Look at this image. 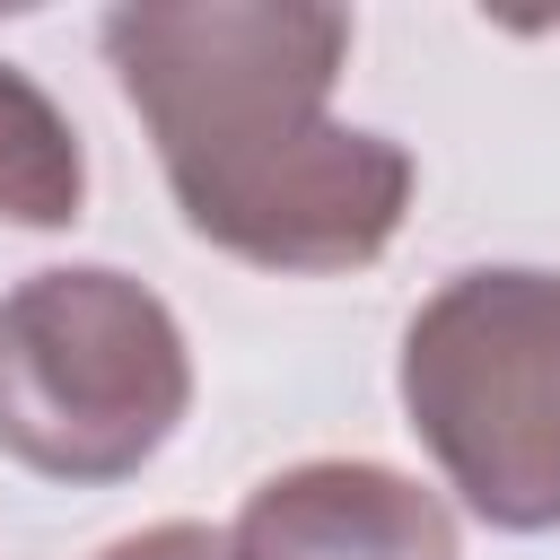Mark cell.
<instances>
[{"instance_id":"5b68a950","label":"cell","mask_w":560,"mask_h":560,"mask_svg":"<svg viewBox=\"0 0 560 560\" xmlns=\"http://www.w3.org/2000/svg\"><path fill=\"white\" fill-rule=\"evenodd\" d=\"M88 201V158L70 114L0 61V219L9 228H70Z\"/></svg>"},{"instance_id":"7a4b0ae2","label":"cell","mask_w":560,"mask_h":560,"mask_svg":"<svg viewBox=\"0 0 560 560\" xmlns=\"http://www.w3.org/2000/svg\"><path fill=\"white\" fill-rule=\"evenodd\" d=\"M192 411V350L158 289L61 262L0 298V455L44 481H131Z\"/></svg>"},{"instance_id":"8992f818","label":"cell","mask_w":560,"mask_h":560,"mask_svg":"<svg viewBox=\"0 0 560 560\" xmlns=\"http://www.w3.org/2000/svg\"><path fill=\"white\" fill-rule=\"evenodd\" d=\"M96 560H228V534H210L192 516H166V525H140V534L105 542Z\"/></svg>"},{"instance_id":"277c9868","label":"cell","mask_w":560,"mask_h":560,"mask_svg":"<svg viewBox=\"0 0 560 560\" xmlns=\"http://www.w3.org/2000/svg\"><path fill=\"white\" fill-rule=\"evenodd\" d=\"M228 560H455V516L394 464L315 455L236 508Z\"/></svg>"},{"instance_id":"3957f363","label":"cell","mask_w":560,"mask_h":560,"mask_svg":"<svg viewBox=\"0 0 560 560\" xmlns=\"http://www.w3.org/2000/svg\"><path fill=\"white\" fill-rule=\"evenodd\" d=\"M402 411L499 534H560V271H455L402 332Z\"/></svg>"},{"instance_id":"6da1fadb","label":"cell","mask_w":560,"mask_h":560,"mask_svg":"<svg viewBox=\"0 0 560 560\" xmlns=\"http://www.w3.org/2000/svg\"><path fill=\"white\" fill-rule=\"evenodd\" d=\"M105 61L158 140L184 228L254 271H359L411 210V149L332 122L350 18L306 0H131Z\"/></svg>"}]
</instances>
